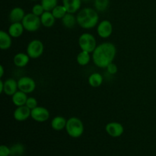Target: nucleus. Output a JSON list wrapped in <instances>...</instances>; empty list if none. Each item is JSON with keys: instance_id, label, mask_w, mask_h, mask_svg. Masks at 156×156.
I'll use <instances>...</instances> for the list:
<instances>
[{"instance_id": "nucleus-19", "label": "nucleus", "mask_w": 156, "mask_h": 156, "mask_svg": "<svg viewBox=\"0 0 156 156\" xmlns=\"http://www.w3.org/2000/svg\"><path fill=\"white\" fill-rule=\"evenodd\" d=\"M67 120L62 116H56L53 117L51 120V127L55 131H61L66 129Z\"/></svg>"}, {"instance_id": "nucleus-12", "label": "nucleus", "mask_w": 156, "mask_h": 156, "mask_svg": "<svg viewBox=\"0 0 156 156\" xmlns=\"http://www.w3.org/2000/svg\"><path fill=\"white\" fill-rule=\"evenodd\" d=\"M17 91H18V81L15 79L9 78L4 81V91L3 94H6L7 96L12 97Z\"/></svg>"}, {"instance_id": "nucleus-7", "label": "nucleus", "mask_w": 156, "mask_h": 156, "mask_svg": "<svg viewBox=\"0 0 156 156\" xmlns=\"http://www.w3.org/2000/svg\"><path fill=\"white\" fill-rule=\"evenodd\" d=\"M18 90L26 93L30 94L36 89L37 84L34 79L30 76H21L18 80Z\"/></svg>"}, {"instance_id": "nucleus-16", "label": "nucleus", "mask_w": 156, "mask_h": 156, "mask_svg": "<svg viewBox=\"0 0 156 156\" xmlns=\"http://www.w3.org/2000/svg\"><path fill=\"white\" fill-rule=\"evenodd\" d=\"M68 13L75 14L79 12L82 5V0H62Z\"/></svg>"}, {"instance_id": "nucleus-26", "label": "nucleus", "mask_w": 156, "mask_h": 156, "mask_svg": "<svg viewBox=\"0 0 156 156\" xmlns=\"http://www.w3.org/2000/svg\"><path fill=\"white\" fill-rule=\"evenodd\" d=\"M109 4V0H94V9L98 12H105L108 9Z\"/></svg>"}, {"instance_id": "nucleus-33", "label": "nucleus", "mask_w": 156, "mask_h": 156, "mask_svg": "<svg viewBox=\"0 0 156 156\" xmlns=\"http://www.w3.org/2000/svg\"><path fill=\"white\" fill-rule=\"evenodd\" d=\"M4 73H5L4 67H3L2 65H1L0 66V77L2 78L3 76H4Z\"/></svg>"}, {"instance_id": "nucleus-31", "label": "nucleus", "mask_w": 156, "mask_h": 156, "mask_svg": "<svg viewBox=\"0 0 156 156\" xmlns=\"http://www.w3.org/2000/svg\"><path fill=\"white\" fill-rule=\"evenodd\" d=\"M10 148L5 145H2L0 146V156H10Z\"/></svg>"}, {"instance_id": "nucleus-3", "label": "nucleus", "mask_w": 156, "mask_h": 156, "mask_svg": "<svg viewBox=\"0 0 156 156\" xmlns=\"http://www.w3.org/2000/svg\"><path fill=\"white\" fill-rule=\"evenodd\" d=\"M66 131L70 137L74 139L82 136L85 131L83 122L80 118L76 117H72L67 120Z\"/></svg>"}, {"instance_id": "nucleus-14", "label": "nucleus", "mask_w": 156, "mask_h": 156, "mask_svg": "<svg viewBox=\"0 0 156 156\" xmlns=\"http://www.w3.org/2000/svg\"><path fill=\"white\" fill-rule=\"evenodd\" d=\"M24 27L21 22L11 23L8 28V33L12 38H18L22 36L24 31Z\"/></svg>"}, {"instance_id": "nucleus-9", "label": "nucleus", "mask_w": 156, "mask_h": 156, "mask_svg": "<svg viewBox=\"0 0 156 156\" xmlns=\"http://www.w3.org/2000/svg\"><path fill=\"white\" fill-rule=\"evenodd\" d=\"M50 113L47 108L44 107L37 106L31 110L30 117L37 123H44L50 119Z\"/></svg>"}, {"instance_id": "nucleus-18", "label": "nucleus", "mask_w": 156, "mask_h": 156, "mask_svg": "<svg viewBox=\"0 0 156 156\" xmlns=\"http://www.w3.org/2000/svg\"><path fill=\"white\" fill-rule=\"evenodd\" d=\"M27 98V94L18 90L12 96V101L16 107L24 106L26 105Z\"/></svg>"}, {"instance_id": "nucleus-10", "label": "nucleus", "mask_w": 156, "mask_h": 156, "mask_svg": "<svg viewBox=\"0 0 156 156\" xmlns=\"http://www.w3.org/2000/svg\"><path fill=\"white\" fill-rule=\"evenodd\" d=\"M105 130L110 136L117 138V137H120V136L123 135V132H124V127L119 122L113 121L107 123V125L105 126Z\"/></svg>"}, {"instance_id": "nucleus-1", "label": "nucleus", "mask_w": 156, "mask_h": 156, "mask_svg": "<svg viewBox=\"0 0 156 156\" xmlns=\"http://www.w3.org/2000/svg\"><path fill=\"white\" fill-rule=\"evenodd\" d=\"M117 55V47L111 42H104L98 44L91 53L93 63L100 69H106L114 62Z\"/></svg>"}, {"instance_id": "nucleus-35", "label": "nucleus", "mask_w": 156, "mask_h": 156, "mask_svg": "<svg viewBox=\"0 0 156 156\" xmlns=\"http://www.w3.org/2000/svg\"><path fill=\"white\" fill-rule=\"evenodd\" d=\"M30 1H37V0H30Z\"/></svg>"}, {"instance_id": "nucleus-22", "label": "nucleus", "mask_w": 156, "mask_h": 156, "mask_svg": "<svg viewBox=\"0 0 156 156\" xmlns=\"http://www.w3.org/2000/svg\"><path fill=\"white\" fill-rule=\"evenodd\" d=\"M92 59V57L91 56V53L87 51L81 50L76 56V62L81 66H85L88 65Z\"/></svg>"}, {"instance_id": "nucleus-29", "label": "nucleus", "mask_w": 156, "mask_h": 156, "mask_svg": "<svg viewBox=\"0 0 156 156\" xmlns=\"http://www.w3.org/2000/svg\"><path fill=\"white\" fill-rule=\"evenodd\" d=\"M25 105L30 110H33L38 106V101L34 97H28Z\"/></svg>"}, {"instance_id": "nucleus-34", "label": "nucleus", "mask_w": 156, "mask_h": 156, "mask_svg": "<svg viewBox=\"0 0 156 156\" xmlns=\"http://www.w3.org/2000/svg\"><path fill=\"white\" fill-rule=\"evenodd\" d=\"M82 2H90L91 0H82Z\"/></svg>"}, {"instance_id": "nucleus-17", "label": "nucleus", "mask_w": 156, "mask_h": 156, "mask_svg": "<svg viewBox=\"0 0 156 156\" xmlns=\"http://www.w3.org/2000/svg\"><path fill=\"white\" fill-rule=\"evenodd\" d=\"M12 45V37L8 32L5 30L0 31V49L2 50H7Z\"/></svg>"}, {"instance_id": "nucleus-30", "label": "nucleus", "mask_w": 156, "mask_h": 156, "mask_svg": "<svg viewBox=\"0 0 156 156\" xmlns=\"http://www.w3.org/2000/svg\"><path fill=\"white\" fill-rule=\"evenodd\" d=\"M106 70L110 75L114 76V75L117 74V73L118 72V68H117V66L116 65L115 63L112 62V63H111L108 67H107Z\"/></svg>"}, {"instance_id": "nucleus-32", "label": "nucleus", "mask_w": 156, "mask_h": 156, "mask_svg": "<svg viewBox=\"0 0 156 156\" xmlns=\"http://www.w3.org/2000/svg\"><path fill=\"white\" fill-rule=\"evenodd\" d=\"M3 91H4V81H0V93L2 94Z\"/></svg>"}, {"instance_id": "nucleus-28", "label": "nucleus", "mask_w": 156, "mask_h": 156, "mask_svg": "<svg viewBox=\"0 0 156 156\" xmlns=\"http://www.w3.org/2000/svg\"><path fill=\"white\" fill-rule=\"evenodd\" d=\"M44 12H45V10H44V7H43L41 4L34 5L33 6V8H32L31 10L32 13L39 17H41Z\"/></svg>"}, {"instance_id": "nucleus-21", "label": "nucleus", "mask_w": 156, "mask_h": 156, "mask_svg": "<svg viewBox=\"0 0 156 156\" xmlns=\"http://www.w3.org/2000/svg\"><path fill=\"white\" fill-rule=\"evenodd\" d=\"M103 76L99 73H93L88 76V82L92 88H98L103 84Z\"/></svg>"}, {"instance_id": "nucleus-4", "label": "nucleus", "mask_w": 156, "mask_h": 156, "mask_svg": "<svg viewBox=\"0 0 156 156\" xmlns=\"http://www.w3.org/2000/svg\"><path fill=\"white\" fill-rule=\"evenodd\" d=\"M78 43H79L81 50L87 51L90 53H92L98 46L95 37L92 34L88 33V32L82 33L79 36Z\"/></svg>"}, {"instance_id": "nucleus-6", "label": "nucleus", "mask_w": 156, "mask_h": 156, "mask_svg": "<svg viewBox=\"0 0 156 156\" xmlns=\"http://www.w3.org/2000/svg\"><path fill=\"white\" fill-rule=\"evenodd\" d=\"M44 52V43L38 39H34L28 43L26 48V53L30 59H37L41 57Z\"/></svg>"}, {"instance_id": "nucleus-27", "label": "nucleus", "mask_w": 156, "mask_h": 156, "mask_svg": "<svg viewBox=\"0 0 156 156\" xmlns=\"http://www.w3.org/2000/svg\"><path fill=\"white\" fill-rule=\"evenodd\" d=\"M41 4L47 12H51L58 5V0H41Z\"/></svg>"}, {"instance_id": "nucleus-13", "label": "nucleus", "mask_w": 156, "mask_h": 156, "mask_svg": "<svg viewBox=\"0 0 156 156\" xmlns=\"http://www.w3.org/2000/svg\"><path fill=\"white\" fill-rule=\"evenodd\" d=\"M25 12L21 7H15L10 11L9 15V19L11 23L21 22L25 16Z\"/></svg>"}, {"instance_id": "nucleus-25", "label": "nucleus", "mask_w": 156, "mask_h": 156, "mask_svg": "<svg viewBox=\"0 0 156 156\" xmlns=\"http://www.w3.org/2000/svg\"><path fill=\"white\" fill-rule=\"evenodd\" d=\"M11 154L10 156H22L24 155V146L21 143H16L14 144L10 147Z\"/></svg>"}, {"instance_id": "nucleus-8", "label": "nucleus", "mask_w": 156, "mask_h": 156, "mask_svg": "<svg viewBox=\"0 0 156 156\" xmlns=\"http://www.w3.org/2000/svg\"><path fill=\"white\" fill-rule=\"evenodd\" d=\"M96 32L98 37L102 39H108L112 35L113 25L109 20H102L99 21L96 27Z\"/></svg>"}, {"instance_id": "nucleus-2", "label": "nucleus", "mask_w": 156, "mask_h": 156, "mask_svg": "<svg viewBox=\"0 0 156 156\" xmlns=\"http://www.w3.org/2000/svg\"><path fill=\"white\" fill-rule=\"evenodd\" d=\"M77 24L85 30H91L97 27L99 23L98 12L92 8H84L80 9L76 15Z\"/></svg>"}, {"instance_id": "nucleus-15", "label": "nucleus", "mask_w": 156, "mask_h": 156, "mask_svg": "<svg viewBox=\"0 0 156 156\" xmlns=\"http://www.w3.org/2000/svg\"><path fill=\"white\" fill-rule=\"evenodd\" d=\"M30 56L27 53H18L14 56L13 63L18 68H24L30 62Z\"/></svg>"}, {"instance_id": "nucleus-11", "label": "nucleus", "mask_w": 156, "mask_h": 156, "mask_svg": "<svg viewBox=\"0 0 156 156\" xmlns=\"http://www.w3.org/2000/svg\"><path fill=\"white\" fill-rule=\"evenodd\" d=\"M30 112H31V110L27 108L26 105L17 107L13 113L14 119L16 121L24 122L30 117Z\"/></svg>"}, {"instance_id": "nucleus-24", "label": "nucleus", "mask_w": 156, "mask_h": 156, "mask_svg": "<svg viewBox=\"0 0 156 156\" xmlns=\"http://www.w3.org/2000/svg\"><path fill=\"white\" fill-rule=\"evenodd\" d=\"M53 16L56 19H62L68 12H67L66 9L63 5H57L53 10L51 11Z\"/></svg>"}, {"instance_id": "nucleus-5", "label": "nucleus", "mask_w": 156, "mask_h": 156, "mask_svg": "<svg viewBox=\"0 0 156 156\" xmlns=\"http://www.w3.org/2000/svg\"><path fill=\"white\" fill-rule=\"evenodd\" d=\"M24 30L28 32H36L40 29L41 24V18L37 16L34 14L27 13L24 16V19L21 21Z\"/></svg>"}, {"instance_id": "nucleus-23", "label": "nucleus", "mask_w": 156, "mask_h": 156, "mask_svg": "<svg viewBox=\"0 0 156 156\" xmlns=\"http://www.w3.org/2000/svg\"><path fill=\"white\" fill-rule=\"evenodd\" d=\"M62 24L67 29H73V27H76L77 24V19L76 16H75L74 14L67 13L63 18L61 19Z\"/></svg>"}, {"instance_id": "nucleus-20", "label": "nucleus", "mask_w": 156, "mask_h": 156, "mask_svg": "<svg viewBox=\"0 0 156 156\" xmlns=\"http://www.w3.org/2000/svg\"><path fill=\"white\" fill-rule=\"evenodd\" d=\"M40 18H41V24L44 27H47V28L52 27L54 25L55 23H56V19L53 16V13L51 12H47V11H45Z\"/></svg>"}]
</instances>
